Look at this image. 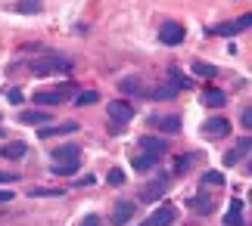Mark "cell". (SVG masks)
Instances as JSON below:
<instances>
[{"label": "cell", "instance_id": "1", "mask_svg": "<svg viewBox=\"0 0 252 226\" xmlns=\"http://www.w3.org/2000/svg\"><path fill=\"white\" fill-rule=\"evenodd\" d=\"M184 37H187V28L181 22H168V25H162V31H159V41L165 47H181Z\"/></svg>", "mask_w": 252, "mask_h": 226}, {"label": "cell", "instance_id": "2", "mask_svg": "<svg viewBox=\"0 0 252 226\" xmlns=\"http://www.w3.org/2000/svg\"><path fill=\"white\" fill-rule=\"evenodd\" d=\"M72 93H75L72 87H63V90H37L34 93V102L37 105H63Z\"/></svg>", "mask_w": 252, "mask_h": 226}, {"label": "cell", "instance_id": "3", "mask_svg": "<svg viewBox=\"0 0 252 226\" xmlns=\"http://www.w3.org/2000/svg\"><path fill=\"white\" fill-rule=\"evenodd\" d=\"M174 217H178V214H174L171 204H159V208L147 217V223H143V226H171Z\"/></svg>", "mask_w": 252, "mask_h": 226}, {"label": "cell", "instance_id": "4", "mask_svg": "<svg viewBox=\"0 0 252 226\" xmlns=\"http://www.w3.org/2000/svg\"><path fill=\"white\" fill-rule=\"evenodd\" d=\"M202 133L212 136V140H221V136H227V133H230L227 118H209V121L202 124Z\"/></svg>", "mask_w": 252, "mask_h": 226}, {"label": "cell", "instance_id": "5", "mask_svg": "<svg viewBox=\"0 0 252 226\" xmlns=\"http://www.w3.org/2000/svg\"><path fill=\"white\" fill-rule=\"evenodd\" d=\"M249 25H252V19L243 16V19H234V22L218 25V28H215V34H218V37H234V34H240V31H246Z\"/></svg>", "mask_w": 252, "mask_h": 226}, {"label": "cell", "instance_id": "6", "mask_svg": "<svg viewBox=\"0 0 252 226\" xmlns=\"http://www.w3.org/2000/svg\"><path fill=\"white\" fill-rule=\"evenodd\" d=\"M109 118L112 121H119V124H128L131 118H134V109L128 102H109Z\"/></svg>", "mask_w": 252, "mask_h": 226}, {"label": "cell", "instance_id": "7", "mask_svg": "<svg viewBox=\"0 0 252 226\" xmlns=\"http://www.w3.org/2000/svg\"><path fill=\"white\" fill-rule=\"evenodd\" d=\"M140 149H143V152H150V155H156V158H159V155L168 149V143H165V140H159V136H143V140H140Z\"/></svg>", "mask_w": 252, "mask_h": 226}, {"label": "cell", "instance_id": "8", "mask_svg": "<svg viewBox=\"0 0 252 226\" xmlns=\"http://www.w3.org/2000/svg\"><path fill=\"white\" fill-rule=\"evenodd\" d=\"M131 217H134V204H131V201L115 204V211H112V223H115V226H125Z\"/></svg>", "mask_w": 252, "mask_h": 226}, {"label": "cell", "instance_id": "9", "mask_svg": "<svg viewBox=\"0 0 252 226\" xmlns=\"http://www.w3.org/2000/svg\"><path fill=\"white\" fill-rule=\"evenodd\" d=\"M72 68V62H32V72L34 75H50V72H65Z\"/></svg>", "mask_w": 252, "mask_h": 226}, {"label": "cell", "instance_id": "10", "mask_svg": "<svg viewBox=\"0 0 252 226\" xmlns=\"http://www.w3.org/2000/svg\"><path fill=\"white\" fill-rule=\"evenodd\" d=\"M78 124L75 121H65V124H56V127H44L41 124V136H63V133H75Z\"/></svg>", "mask_w": 252, "mask_h": 226}, {"label": "cell", "instance_id": "11", "mask_svg": "<svg viewBox=\"0 0 252 226\" xmlns=\"http://www.w3.org/2000/svg\"><path fill=\"white\" fill-rule=\"evenodd\" d=\"M165 183H168V176H159V180H153V183H150V189H147V192H143V201H156V199H159V195H162V192H165V189H168V186H165Z\"/></svg>", "mask_w": 252, "mask_h": 226}, {"label": "cell", "instance_id": "12", "mask_svg": "<svg viewBox=\"0 0 252 226\" xmlns=\"http://www.w3.org/2000/svg\"><path fill=\"white\" fill-rule=\"evenodd\" d=\"M50 112H19V124H47Z\"/></svg>", "mask_w": 252, "mask_h": 226}, {"label": "cell", "instance_id": "13", "mask_svg": "<svg viewBox=\"0 0 252 226\" xmlns=\"http://www.w3.org/2000/svg\"><path fill=\"white\" fill-rule=\"evenodd\" d=\"M28 149H25V143H6V146H0V158H22Z\"/></svg>", "mask_w": 252, "mask_h": 226}, {"label": "cell", "instance_id": "14", "mask_svg": "<svg viewBox=\"0 0 252 226\" xmlns=\"http://www.w3.org/2000/svg\"><path fill=\"white\" fill-rule=\"evenodd\" d=\"M240 211H243V201H240V199H234V201H230V214H227V226H243V214H240Z\"/></svg>", "mask_w": 252, "mask_h": 226}, {"label": "cell", "instance_id": "15", "mask_svg": "<svg viewBox=\"0 0 252 226\" xmlns=\"http://www.w3.org/2000/svg\"><path fill=\"white\" fill-rule=\"evenodd\" d=\"M190 68H193V75H196V77H215V75H218V65L199 62V59H196V62H193Z\"/></svg>", "mask_w": 252, "mask_h": 226}, {"label": "cell", "instance_id": "16", "mask_svg": "<svg viewBox=\"0 0 252 226\" xmlns=\"http://www.w3.org/2000/svg\"><path fill=\"white\" fill-rule=\"evenodd\" d=\"M78 146H60V149H53V158L56 161H72V158H78Z\"/></svg>", "mask_w": 252, "mask_h": 226}, {"label": "cell", "instance_id": "17", "mask_svg": "<svg viewBox=\"0 0 252 226\" xmlns=\"http://www.w3.org/2000/svg\"><path fill=\"white\" fill-rule=\"evenodd\" d=\"M202 102H206L209 109H221V105H224V93L221 90H206L202 93Z\"/></svg>", "mask_w": 252, "mask_h": 226}, {"label": "cell", "instance_id": "18", "mask_svg": "<svg viewBox=\"0 0 252 226\" xmlns=\"http://www.w3.org/2000/svg\"><path fill=\"white\" fill-rule=\"evenodd\" d=\"M16 13H22V16L41 13V0H19V3H16Z\"/></svg>", "mask_w": 252, "mask_h": 226}, {"label": "cell", "instance_id": "19", "mask_svg": "<svg viewBox=\"0 0 252 226\" xmlns=\"http://www.w3.org/2000/svg\"><path fill=\"white\" fill-rule=\"evenodd\" d=\"M81 168V161L78 158H72V161H65V164H53V174H60V176H72V174H78Z\"/></svg>", "mask_w": 252, "mask_h": 226}, {"label": "cell", "instance_id": "20", "mask_svg": "<svg viewBox=\"0 0 252 226\" xmlns=\"http://www.w3.org/2000/svg\"><path fill=\"white\" fill-rule=\"evenodd\" d=\"M159 158L156 155H150V152H143V155H137V158H134V171H150L153 164H156Z\"/></svg>", "mask_w": 252, "mask_h": 226}, {"label": "cell", "instance_id": "21", "mask_svg": "<svg viewBox=\"0 0 252 226\" xmlns=\"http://www.w3.org/2000/svg\"><path fill=\"white\" fill-rule=\"evenodd\" d=\"M190 204H193V208H196L199 214H209V211H212V199H209L206 192H199V195H196V199H193Z\"/></svg>", "mask_w": 252, "mask_h": 226}, {"label": "cell", "instance_id": "22", "mask_svg": "<svg viewBox=\"0 0 252 226\" xmlns=\"http://www.w3.org/2000/svg\"><path fill=\"white\" fill-rule=\"evenodd\" d=\"M153 124H159L162 130H181V118H153Z\"/></svg>", "mask_w": 252, "mask_h": 226}, {"label": "cell", "instance_id": "23", "mask_svg": "<svg viewBox=\"0 0 252 226\" xmlns=\"http://www.w3.org/2000/svg\"><path fill=\"white\" fill-rule=\"evenodd\" d=\"M168 77H171V81H174V87H178V90H184V87H190V81H187V77H184L181 72H178V68H168Z\"/></svg>", "mask_w": 252, "mask_h": 226}, {"label": "cell", "instance_id": "24", "mask_svg": "<svg viewBox=\"0 0 252 226\" xmlns=\"http://www.w3.org/2000/svg\"><path fill=\"white\" fill-rule=\"evenodd\" d=\"M202 186H224V176L218 171H209V174H202Z\"/></svg>", "mask_w": 252, "mask_h": 226}, {"label": "cell", "instance_id": "25", "mask_svg": "<svg viewBox=\"0 0 252 226\" xmlns=\"http://www.w3.org/2000/svg\"><path fill=\"white\" fill-rule=\"evenodd\" d=\"M75 102H78V105H94V102H96V93L84 90V93H78V96H75Z\"/></svg>", "mask_w": 252, "mask_h": 226}, {"label": "cell", "instance_id": "26", "mask_svg": "<svg viewBox=\"0 0 252 226\" xmlns=\"http://www.w3.org/2000/svg\"><path fill=\"white\" fill-rule=\"evenodd\" d=\"M106 180H109L112 186H122V183H125V171H119V168H112L109 174H106Z\"/></svg>", "mask_w": 252, "mask_h": 226}, {"label": "cell", "instance_id": "27", "mask_svg": "<svg viewBox=\"0 0 252 226\" xmlns=\"http://www.w3.org/2000/svg\"><path fill=\"white\" fill-rule=\"evenodd\" d=\"M174 93H178V87H165V90H156L153 96H156V100H171Z\"/></svg>", "mask_w": 252, "mask_h": 226}, {"label": "cell", "instance_id": "28", "mask_svg": "<svg viewBox=\"0 0 252 226\" xmlns=\"http://www.w3.org/2000/svg\"><path fill=\"white\" fill-rule=\"evenodd\" d=\"M122 90L125 93H137V81H134V77H125V81H122Z\"/></svg>", "mask_w": 252, "mask_h": 226}, {"label": "cell", "instance_id": "29", "mask_svg": "<svg viewBox=\"0 0 252 226\" xmlns=\"http://www.w3.org/2000/svg\"><path fill=\"white\" fill-rule=\"evenodd\" d=\"M193 161H196V155H184V158H181V164H178V171H187Z\"/></svg>", "mask_w": 252, "mask_h": 226}, {"label": "cell", "instance_id": "30", "mask_svg": "<svg viewBox=\"0 0 252 226\" xmlns=\"http://www.w3.org/2000/svg\"><path fill=\"white\" fill-rule=\"evenodd\" d=\"M94 183H96V176H94V174H84V176H81V180L75 183V186H94Z\"/></svg>", "mask_w": 252, "mask_h": 226}, {"label": "cell", "instance_id": "31", "mask_svg": "<svg viewBox=\"0 0 252 226\" xmlns=\"http://www.w3.org/2000/svg\"><path fill=\"white\" fill-rule=\"evenodd\" d=\"M34 199H41V195H60V189H32Z\"/></svg>", "mask_w": 252, "mask_h": 226}, {"label": "cell", "instance_id": "32", "mask_svg": "<svg viewBox=\"0 0 252 226\" xmlns=\"http://www.w3.org/2000/svg\"><path fill=\"white\" fill-rule=\"evenodd\" d=\"M78 226H100V220H96V214H87V217H84Z\"/></svg>", "mask_w": 252, "mask_h": 226}, {"label": "cell", "instance_id": "33", "mask_svg": "<svg viewBox=\"0 0 252 226\" xmlns=\"http://www.w3.org/2000/svg\"><path fill=\"white\" fill-rule=\"evenodd\" d=\"M252 109H243V115H240V121H243V127H246V130H249V127H252V115H249Z\"/></svg>", "mask_w": 252, "mask_h": 226}, {"label": "cell", "instance_id": "34", "mask_svg": "<svg viewBox=\"0 0 252 226\" xmlns=\"http://www.w3.org/2000/svg\"><path fill=\"white\" fill-rule=\"evenodd\" d=\"M6 201H13V192H9V189H0V204H6Z\"/></svg>", "mask_w": 252, "mask_h": 226}, {"label": "cell", "instance_id": "35", "mask_svg": "<svg viewBox=\"0 0 252 226\" xmlns=\"http://www.w3.org/2000/svg\"><path fill=\"white\" fill-rule=\"evenodd\" d=\"M19 174H0V183H16Z\"/></svg>", "mask_w": 252, "mask_h": 226}, {"label": "cell", "instance_id": "36", "mask_svg": "<svg viewBox=\"0 0 252 226\" xmlns=\"http://www.w3.org/2000/svg\"><path fill=\"white\" fill-rule=\"evenodd\" d=\"M9 102H13V105H16V102H22V93L13 90V93H9Z\"/></svg>", "mask_w": 252, "mask_h": 226}]
</instances>
